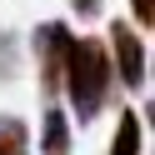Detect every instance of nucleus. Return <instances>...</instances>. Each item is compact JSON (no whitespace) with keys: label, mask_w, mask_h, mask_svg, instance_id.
Returning a JSON list of instances; mask_svg holds the SVG:
<instances>
[{"label":"nucleus","mask_w":155,"mask_h":155,"mask_svg":"<svg viewBox=\"0 0 155 155\" xmlns=\"http://www.w3.org/2000/svg\"><path fill=\"white\" fill-rule=\"evenodd\" d=\"M130 15H135V25L150 30V25H155V0H130Z\"/></svg>","instance_id":"obj_8"},{"label":"nucleus","mask_w":155,"mask_h":155,"mask_svg":"<svg viewBox=\"0 0 155 155\" xmlns=\"http://www.w3.org/2000/svg\"><path fill=\"white\" fill-rule=\"evenodd\" d=\"M105 55H110V75L125 85V90H145V80H150V55H145V40L125 20H110Z\"/></svg>","instance_id":"obj_2"},{"label":"nucleus","mask_w":155,"mask_h":155,"mask_svg":"<svg viewBox=\"0 0 155 155\" xmlns=\"http://www.w3.org/2000/svg\"><path fill=\"white\" fill-rule=\"evenodd\" d=\"M110 55H105V40H90V35H75L70 55H65V75H60V95H70V120L90 125L95 115L110 105Z\"/></svg>","instance_id":"obj_1"},{"label":"nucleus","mask_w":155,"mask_h":155,"mask_svg":"<svg viewBox=\"0 0 155 155\" xmlns=\"http://www.w3.org/2000/svg\"><path fill=\"white\" fill-rule=\"evenodd\" d=\"M15 70H20V40L15 30H0V80H10Z\"/></svg>","instance_id":"obj_7"},{"label":"nucleus","mask_w":155,"mask_h":155,"mask_svg":"<svg viewBox=\"0 0 155 155\" xmlns=\"http://www.w3.org/2000/svg\"><path fill=\"white\" fill-rule=\"evenodd\" d=\"M40 155H70V115L55 100H45L40 115Z\"/></svg>","instance_id":"obj_4"},{"label":"nucleus","mask_w":155,"mask_h":155,"mask_svg":"<svg viewBox=\"0 0 155 155\" xmlns=\"http://www.w3.org/2000/svg\"><path fill=\"white\" fill-rule=\"evenodd\" d=\"M0 155H30V130L20 115H0Z\"/></svg>","instance_id":"obj_6"},{"label":"nucleus","mask_w":155,"mask_h":155,"mask_svg":"<svg viewBox=\"0 0 155 155\" xmlns=\"http://www.w3.org/2000/svg\"><path fill=\"white\" fill-rule=\"evenodd\" d=\"M70 10H75V15H85V20H90V15H100V0H70Z\"/></svg>","instance_id":"obj_9"},{"label":"nucleus","mask_w":155,"mask_h":155,"mask_svg":"<svg viewBox=\"0 0 155 155\" xmlns=\"http://www.w3.org/2000/svg\"><path fill=\"white\" fill-rule=\"evenodd\" d=\"M70 25L65 20H45L30 30V45H35V60H40V95L55 100L60 95V75H65V55H70Z\"/></svg>","instance_id":"obj_3"},{"label":"nucleus","mask_w":155,"mask_h":155,"mask_svg":"<svg viewBox=\"0 0 155 155\" xmlns=\"http://www.w3.org/2000/svg\"><path fill=\"white\" fill-rule=\"evenodd\" d=\"M140 150H145V120L130 105H120V120H115V135H110L105 155H140Z\"/></svg>","instance_id":"obj_5"}]
</instances>
